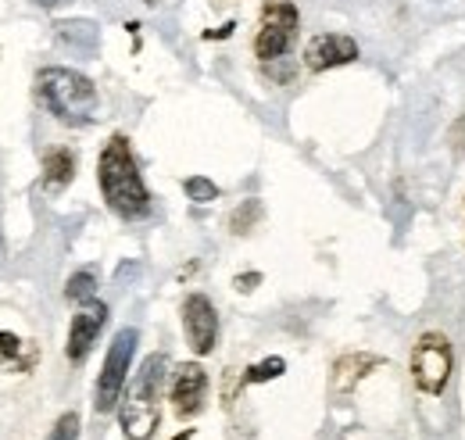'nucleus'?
<instances>
[{
  "mask_svg": "<svg viewBox=\"0 0 465 440\" xmlns=\"http://www.w3.org/2000/svg\"><path fill=\"white\" fill-rule=\"evenodd\" d=\"M136 344H140V333L133 330H118L108 355H104V369L97 376V390H94V408L101 415L115 412L122 394H125V380H129V369H133V355H136Z\"/></svg>",
  "mask_w": 465,
  "mask_h": 440,
  "instance_id": "423d86ee",
  "label": "nucleus"
},
{
  "mask_svg": "<svg viewBox=\"0 0 465 440\" xmlns=\"http://www.w3.org/2000/svg\"><path fill=\"white\" fill-rule=\"evenodd\" d=\"M183 333L193 355H212L219 340V312L208 294H190L183 301Z\"/></svg>",
  "mask_w": 465,
  "mask_h": 440,
  "instance_id": "0eeeda50",
  "label": "nucleus"
},
{
  "mask_svg": "<svg viewBox=\"0 0 465 440\" xmlns=\"http://www.w3.org/2000/svg\"><path fill=\"white\" fill-rule=\"evenodd\" d=\"M354 57H358V44L348 33H319L304 44V68L308 72H330V68L351 65Z\"/></svg>",
  "mask_w": 465,
  "mask_h": 440,
  "instance_id": "9d476101",
  "label": "nucleus"
},
{
  "mask_svg": "<svg viewBox=\"0 0 465 440\" xmlns=\"http://www.w3.org/2000/svg\"><path fill=\"white\" fill-rule=\"evenodd\" d=\"M4 255H7V247H4V233H0V265H4Z\"/></svg>",
  "mask_w": 465,
  "mask_h": 440,
  "instance_id": "b1692460",
  "label": "nucleus"
},
{
  "mask_svg": "<svg viewBox=\"0 0 465 440\" xmlns=\"http://www.w3.org/2000/svg\"><path fill=\"white\" fill-rule=\"evenodd\" d=\"M97 186L104 194V205L115 212L118 219L136 222L151 215V190H147L140 165L133 158V147L122 133H115L104 144V151L97 158Z\"/></svg>",
  "mask_w": 465,
  "mask_h": 440,
  "instance_id": "f257e3e1",
  "label": "nucleus"
},
{
  "mask_svg": "<svg viewBox=\"0 0 465 440\" xmlns=\"http://www.w3.org/2000/svg\"><path fill=\"white\" fill-rule=\"evenodd\" d=\"M40 362V347L15 333L0 330V369L7 373H33Z\"/></svg>",
  "mask_w": 465,
  "mask_h": 440,
  "instance_id": "9b49d317",
  "label": "nucleus"
},
{
  "mask_svg": "<svg viewBox=\"0 0 465 440\" xmlns=\"http://www.w3.org/2000/svg\"><path fill=\"white\" fill-rule=\"evenodd\" d=\"M287 373V362L283 358H265V362H258V365H251L247 373H243V384H269V380H280Z\"/></svg>",
  "mask_w": 465,
  "mask_h": 440,
  "instance_id": "dca6fc26",
  "label": "nucleus"
},
{
  "mask_svg": "<svg viewBox=\"0 0 465 440\" xmlns=\"http://www.w3.org/2000/svg\"><path fill=\"white\" fill-rule=\"evenodd\" d=\"M165 369L169 358L158 351L151 358H143L140 373L133 376V384L125 390V397L118 401V423L125 440H151L158 423H162V390H165Z\"/></svg>",
  "mask_w": 465,
  "mask_h": 440,
  "instance_id": "7ed1b4c3",
  "label": "nucleus"
},
{
  "mask_svg": "<svg viewBox=\"0 0 465 440\" xmlns=\"http://www.w3.org/2000/svg\"><path fill=\"white\" fill-rule=\"evenodd\" d=\"M47 440H79V412L58 415V423H54V430L47 434Z\"/></svg>",
  "mask_w": 465,
  "mask_h": 440,
  "instance_id": "6ab92c4d",
  "label": "nucleus"
},
{
  "mask_svg": "<svg viewBox=\"0 0 465 440\" xmlns=\"http://www.w3.org/2000/svg\"><path fill=\"white\" fill-rule=\"evenodd\" d=\"M383 365V358L380 355H344L337 365H333V390L337 394H348V390H354V386L361 384L372 369H380Z\"/></svg>",
  "mask_w": 465,
  "mask_h": 440,
  "instance_id": "f8f14e48",
  "label": "nucleus"
},
{
  "mask_svg": "<svg viewBox=\"0 0 465 440\" xmlns=\"http://www.w3.org/2000/svg\"><path fill=\"white\" fill-rule=\"evenodd\" d=\"M64 297L72 301V305H90V301H97V273L94 269H79L75 275H68V283H64Z\"/></svg>",
  "mask_w": 465,
  "mask_h": 440,
  "instance_id": "4468645a",
  "label": "nucleus"
},
{
  "mask_svg": "<svg viewBox=\"0 0 465 440\" xmlns=\"http://www.w3.org/2000/svg\"><path fill=\"white\" fill-rule=\"evenodd\" d=\"M204 397H208V373L197 362H183L173 373V386H169L173 412L179 419H193L204 408Z\"/></svg>",
  "mask_w": 465,
  "mask_h": 440,
  "instance_id": "1a4fd4ad",
  "label": "nucleus"
},
{
  "mask_svg": "<svg viewBox=\"0 0 465 440\" xmlns=\"http://www.w3.org/2000/svg\"><path fill=\"white\" fill-rule=\"evenodd\" d=\"M451 369H455L451 340L437 330L422 333L411 347V380H415V386L430 397H440L448 380H451Z\"/></svg>",
  "mask_w": 465,
  "mask_h": 440,
  "instance_id": "39448f33",
  "label": "nucleus"
},
{
  "mask_svg": "<svg viewBox=\"0 0 465 440\" xmlns=\"http://www.w3.org/2000/svg\"><path fill=\"white\" fill-rule=\"evenodd\" d=\"M258 283H262V273H247V275H236V279H232V286H236L240 294H247V290H254Z\"/></svg>",
  "mask_w": 465,
  "mask_h": 440,
  "instance_id": "aec40b11",
  "label": "nucleus"
},
{
  "mask_svg": "<svg viewBox=\"0 0 465 440\" xmlns=\"http://www.w3.org/2000/svg\"><path fill=\"white\" fill-rule=\"evenodd\" d=\"M301 33V11L293 0H265L262 18H258V36H254V57L269 68L293 51Z\"/></svg>",
  "mask_w": 465,
  "mask_h": 440,
  "instance_id": "20e7f679",
  "label": "nucleus"
},
{
  "mask_svg": "<svg viewBox=\"0 0 465 440\" xmlns=\"http://www.w3.org/2000/svg\"><path fill=\"white\" fill-rule=\"evenodd\" d=\"M75 179V155L68 147H51L44 155V186L47 190H64Z\"/></svg>",
  "mask_w": 465,
  "mask_h": 440,
  "instance_id": "ddd939ff",
  "label": "nucleus"
},
{
  "mask_svg": "<svg viewBox=\"0 0 465 440\" xmlns=\"http://www.w3.org/2000/svg\"><path fill=\"white\" fill-rule=\"evenodd\" d=\"M451 140H455V151H465V115L451 125Z\"/></svg>",
  "mask_w": 465,
  "mask_h": 440,
  "instance_id": "412c9836",
  "label": "nucleus"
},
{
  "mask_svg": "<svg viewBox=\"0 0 465 440\" xmlns=\"http://www.w3.org/2000/svg\"><path fill=\"white\" fill-rule=\"evenodd\" d=\"M104 326H108V305H101V301L83 305V308L72 315V323H68L64 358H68L72 365H83L86 355L94 351V344H97V336H101Z\"/></svg>",
  "mask_w": 465,
  "mask_h": 440,
  "instance_id": "6e6552de",
  "label": "nucleus"
},
{
  "mask_svg": "<svg viewBox=\"0 0 465 440\" xmlns=\"http://www.w3.org/2000/svg\"><path fill=\"white\" fill-rule=\"evenodd\" d=\"M183 190H186V197H190L193 205H208V201L219 197V186H215L208 175H190V179H183Z\"/></svg>",
  "mask_w": 465,
  "mask_h": 440,
  "instance_id": "f3484780",
  "label": "nucleus"
},
{
  "mask_svg": "<svg viewBox=\"0 0 465 440\" xmlns=\"http://www.w3.org/2000/svg\"><path fill=\"white\" fill-rule=\"evenodd\" d=\"M193 437V430H183V434H179V437H173V440H190Z\"/></svg>",
  "mask_w": 465,
  "mask_h": 440,
  "instance_id": "393cba45",
  "label": "nucleus"
},
{
  "mask_svg": "<svg viewBox=\"0 0 465 440\" xmlns=\"http://www.w3.org/2000/svg\"><path fill=\"white\" fill-rule=\"evenodd\" d=\"M258 219H262V201H254V197H251V201H243V205L232 212L230 229L236 233V236H240V233H247V229H251V225H254Z\"/></svg>",
  "mask_w": 465,
  "mask_h": 440,
  "instance_id": "a211bd4d",
  "label": "nucleus"
},
{
  "mask_svg": "<svg viewBox=\"0 0 465 440\" xmlns=\"http://www.w3.org/2000/svg\"><path fill=\"white\" fill-rule=\"evenodd\" d=\"M36 101L64 125H90L101 111V94L94 79L61 65H47L36 72Z\"/></svg>",
  "mask_w": 465,
  "mask_h": 440,
  "instance_id": "f03ea898",
  "label": "nucleus"
},
{
  "mask_svg": "<svg viewBox=\"0 0 465 440\" xmlns=\"http://www.w3.org/2000/svg\"><path fill=\"white\" fill-rule=\"evenodd\" d=\"M58 36L64 44L79 47V51H94L97 47V25L94 22H58Z\"/></svg>",
  "mask_w": 465,
  "mask_h": 440,
  "instance_id": "2eb2a0df",
  "label": "nucleus"
},
{
  "mask_svg": "<svg viewBox=\"0 0 465 440\" xmlns=\"http://www.w3.org/2000/svg\"><path fill=\"white\" fill-rule=\"evenodd\" d=\"M33 4H40V7H58V4H68V0H33Z\"/></svg>",
  "mask_w": 465,
  "mask_h": 440,
  "instance_id": "5701e85b",
  "label": "nucleus"
},
{
  "mask_svg": "<svg viewBox=\"0 0 465 440\" xmlns=\"http://www.w3.org/2000/svg\"><path fill=\"white\" fill-rule=\"evenodd\" d=\"M230 33H232V22H226V25L219 29V33H204V36H208V40H226Z\"/></svg>",
  "mask_w": 465,
  "mask_h": 440,
  "instance_id": "4be33fe9",
  "label": "nucleus"
}]
</instances>
